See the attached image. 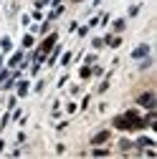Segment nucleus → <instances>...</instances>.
I'll return each mask as SVG.
<instances>
[{
    "mask_svg": "<svg viewBox=\"0 0 157 159\" xmlns=\"http://www.w3.org/2000/svg\"><path fill=\"white\" fill-rule=\"evenodd\" d=\"M10 46H13L10 38H3V41H0V48H3V51H10Z\"/></svg>",
    "mask_w": 157,
    "mask_h": 159,
    "instance_id": "nucleus-8",
    "label": "nucleus"
},
{
    "mask_svg": "<svg viewBox=\"0 0 157 159\" xmlns=\"http://www.w3.org/2000/svg\"><path fill=\"white\" fill-rule=\"evenodd\" d=\"M18 93H21V96L28 93V84H26V81H21V86H18Z\"/></svg>",
    "mask_w": 157,
    "mask_h": 159,
    "instance_id": "nucleus-10",
    "label": "nucleus"
},
{
    "mask_svg": "<svg viewBox=\"0 0 157 159\" xmlns=\"http://www.w3.org/2000/svg\"><path fill=\"white\" fill-rule=\"evenodd\" d=\"M107 139H109V131H99V134L91 139V144H102V142H107Z\"/></svg>",
    "mask_w": 157,
    "mask_h": 159,
    "instance_id": "nucleus-3",
    "label": "nucleus"
},
{
    "mask_svg": "<svg viewBox=\"0 0 157 159\" xmlns=\"http://www.w3.org/2000/svg\"><path fill=\"white\" fill-rule=\"evenodd\" d=\"M140 61H142V63H140V68H150V66H152V58H147V56H145V58H140Z\"/></svg>",
    "mask_w": 157,
    "mask_h": 159,
    "instance_id": "nucleus-9",
    "label": "nucleus"
},
{
    "mask_svg": "<svg viewBox=\"0 0 157 159\" xmlns=\"http://www.w3.org/2000/svg\"><path fill=\"white\" fill-rule=\"evenodd\" d=\"M137 147H152V139H147V136H140V139H137Z\"/></svg>",
    "mask_w": 157,
    "mask_h": 159,
    "instance_id": "nucleus-5",
    "label": "nucleus"
},
{
    "mask_svg": "<svg viewBox=\"0 0 157 159\" xmlns=\"http://www.w3.org/2000/svg\"><path fill=\"white\" fill-rule=\"evenodd\" d=\"M23 46H33V35H26L23 38Z\"/></svg>",
    "mask_w": 157,
    "mask_h": 159,
    "instance_id": "nucleus-12",
    "label": "nucleus"
},
{
    "mask_svg": "<svg viewBox=\"0 0 157 159\" xmlns=\"http://www.w3.org/2000/svg\"><path fill=\"white\" fill-rule=\"evenodd\" d=\"M8 78H10V73H8V71H0V81H8Z\"/></svg>",
    "mask_w": 157,
    "mask_h": 159,
    "instance_id": "nucleus-13",
    "label": "nucleus"
},
{
    "mask_svg": "<svg viewBox=\"0 0 157 159\" xmlns=\"http://www.w3.org/2000/svg\"><path fill=\"white\" fill-rule=\"evenodd\" d=\"M104 43H107V46H114V48H117V46H119L122 41H119V38H114V35H109V38H104Z\"/></svg>",
    "mask_w": 157,
    "mask_h": 159,
    "instance_id": "nucleus-6",
    "label": "nucleus"
},
{
    "mask_svg": "<svg viewBox=\"0 0 157 159\" xmlns=\"http://www.w3.org/2000/svg\"><path fill=\"white\" fill-rule=\"evenodd\" d=\"M107 154H109L107 149H94V157H107Z\"/></svg>",
    "mask_w": 157,
    "mask_h": 159,
    "instance_id": "nucleus-11",
    "label": "nucleus"
},
{
    "mask_svg": "<svg viewBox=\"0 0 157 159\" xmlns=\"http://www.w3.org/2000/svg\"><path fill=\"white\" fill-rule=\"evenodd\" d=\"M155 101H157V98H155V93H142L140 98H137V104H140V106H145V109H152V106H155Z\"/></svg>",
    "mask_w": 157,
    "mask_h": 159,
    "instance_id": "nucleus-1",
    "label": "nucleus"
},
{
    "mask_svg": "<svg viewBox=\"0 0 157 159\" xmlns=\"http://www.w3.org/2000/svg\"><path fill=\"white\" fill-rule=\"evenodd\" d=\"M145 56H150V46H147V43L137 46V48L132 51V58H134V61H137V58H145Z\"/></svg>",
    "mask_w": 157,
    "mask_h": 159,
    "instance_id": "nucleus-2",
    "label": "nucleus"
},
{
    "mask_svg": "<svg viewBox=\"0 0 157 159\" xmlns=\"http://www.w3.org/2000/svg\"><path fill=\"white\" fill-rule=\"evenodd\" d=\"M56 43V35H48L46 38V43H43V48H41V53H46V51H51V46Z\"/></svg>",
    "mask_w": 157,
    "mask_h": 159,
    "instance_id": "nucleus-4",
    "label": "nucleus"
},
{
    "mask_svg": "<svg viewBox=\"0 0 157 159\" xmlns=\"http://www.w3.org/2000/svg\"><path fill=\"white\" fill-rule=\"evenodd\" d=\"M21 61H23V56H21V53H13V58H10V66L15 68V66L21 63Z\"/></svg>",
    "mask_w": 157,
    "mask_h": 159,
    "instance_id": "nucleus-7",
    "label": "nucleus"
}]
</instances>
